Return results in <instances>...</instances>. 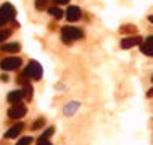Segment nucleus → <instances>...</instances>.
Masks as SVG:
<instances>
[{
	"label": "nucleus",
	"instance_id": "nucleus-8",
	"mask_svg": "<svg viewBox=\"0 0 153 145\" xmlns=\"http://www.w3.org/2000/svg\"><path fill=\"white\" fill-rule=\"evenodd\" d=\"M24 97H26V92H24V90H21V89H16V90H11V92L7 94V102L13 105V103L23 102Z\"/></svg>",
	"mask_w": 153,
	"mask_h": 145
},
{
	"label": "nucleus",
	"instance_id": "nucleus-21",
	"mask_svg": "<svg viewBox=\"0 0 153 145\" xmlns=\"http://www.w3.org/2000/svg\"><path fill=\"white\" fill-rule=\"evenodd\" d=\"M0 81H2V82H8V76H7V74H0Z\"/></svg>",
	"mask_w": 153,
	"mask_h": 145
},
{
	"label": "nucleus",
	"instance_id": "nucleus-23",
	"mask_svg": "<svg viewBox=\"0 0 153 145\" xmlns=\"http://www.w3.org/2000/svg\"><path fill=\"white\" fill-rule=\"evenodd\" d=\"M45 145H53V144H52V142H48V144H45Z\"/></svg>",
	"mask_w": 153,
	"mask_h": 145
},
{
	"label": "nucleus",
	"instance_id": "nucleus-10",
	"mask_svg": "<svg viewBox=\"0 0 153 145\" xmlns=\"http://www.w3.org/2000/svg\"><path fill=\"white\" fill-rule=\"evenodd\" d=\"M23 129H24V123H16L13 126H10V129H7V132L3 134V137L5 139H16L21 134Z\"/></svg>",
	"mask_w": 153,
	"mask_h": 145
},
{
	"label": "nucleus",
	"instance_id": "nucleus-3",
	"mask_svg": "<svg viewBox=\"0 0 153 145\" xmlns=\"http://www.w3.org/2000/svg\"><path fill=\"white\" fill-rule=\"evenodd\" d=\"M15 16H16V10L11 3L7 2L3 5H0V28L8 24L10 21H13Z\"/></svg>",
	"mask_w": 153,
	"mask_h": 145
},
{
	"label": "nucleus",
	"instance_id": "nucleus-16",
	"mask_svg": "<svg viewBox=\"0 0 153 145\" xmlns=\"http://www.w3.org/2000/svg\"><path fill=\"white\" fill-rule=\"evenodd\" d=\"M53 134H55V127H53V126H50L48 129H45V131L42 132V135H40L39 139H45V140H48V139H50Z\"/></svg>",
	"mask_w": 153,
	"mask_h": 145
},
{
	"label": "nucleus",
	"instance_id": "nucleus-6",
	"mask_svg": "<svg viewBox=\"0 0 153 145\" xmlns=\"http://www.w3.org/2000/svg\"><path fill=\"white\" fill-rule=\"evenodd\" d=\"M79 108H81V102L71 100V102L66 103V105H63L61 113H63V116H66V118H71V116H74L77 113V110H79Z\"/></svg>",
	"mask_w": 153,
	"mask_h": 145
},
{
	"label": "nucleus",
	"instance_id": "nucleus-2",
	"mask_svg": "<svg viewBox=\"0 0 153 145\" xmlns=\"http://www.w3.org/2000/svg\"><path fill=\"white\" fill-rule=\"evenodd\" d=\"M23 74H24V76H27L31 81H40V79H42V76H44V69H42V66H40L39 61L31 60L29 63H27V66L24 68Z\"/></svg>",
	"mask_w": 153,
	"mask_h": 145
},
{
	"label": "nucleus",
	"instance_id": "nucleus-20",
	"mask_svg": "<svg viewBox=\"0 0 153 145\" xmlns=\"http://www.w3.org/2000/svg\"><path fill=\"white\" fill-rule=\"evenodd\" d=\"M53 3H55L56 7H61V5H68L69 3V0H52Z\"/></svg>",
	"mask_w": 153,
	"mask_h": 145
},
{
	"label": "nucleus",
	"instance_id": "nucleus-13",
	"mask_svg": "<svg viewBox=\"0 0 153 145\" xmlns=\"http://www.w3.org/2000/svg\"><path fill=\"white\" fill-rule=\"evenodd\" d=\"M119 32L121 34H135L137 32V28L134 24H124V26L119 28Z\"/></svg>",
	"mask_w": 153,
	"mask_h": 145
},
{
	"label": "nucleus",
	"instance_id": "nucleus-1",
	"mask_svg": "<svg viewBox=\"0 0 153 145\" xmlns=\"http://www.w3.org/2000/svg\"><path fill=\"white\" fill-rule=\"evenodd\" d=\"M84 37V31L81 28H74V26H65L61 28V40L63 44L69 45L74 40H81Z\"/></svg>",
	"mask_w": 153,
	"mask_h": 145
},
{
	"label": "nucleus",
	"instance_id": "nucleus-19",
	"mask_svg": "<svg viewBox=\"0 0 153 145\" xmlns=\"http://www.w3.org/2000/svg\"><path fill=\"white\" fill-rule=\"evenodd\" d=\"M143 45H148V47H153V36H148L145 40H142Z\"/></svg>",
	"mask_w": 153,
	"mask_h": 145
},
{
	"label": "nucleus",
	"instance_id": "nucleus-9",
	"mask_svg": "<svg viewBox=\"0 0 153 145\" xmlns=\"http://www.w3.org/2000/svg\"><path fill=\"white\" fill-rule=\"evenodd\" d=\"M142 37L140 36H131V37H126V39L121 40V48L127 50V48H132V47H137V45L142 44Z\"/></svg>",
	"mask_w": 153,
	"mask_h": 145
},
{
	"label": "nucleus",
	"instance_id": "nucleus-14",
	"mask_svg": "<svg viewBox=\"0 0 153 145\" xmlns=\"http://www.w3.org/2000/svg\"><path fill=\"white\" fill-rule=\"evenodd\" d=\"M34 7H36V10H39V11L47 10V8H48V0H36Z\"/></svg>",
	"mask_w": 153,
	"mask_h": 145
},
{
	"label": "nucleus",
	"instance_id": "nucleus-4",
	"mask_svg": "<svg viewBox=\"0 0 153 145\" xmlns=\"http://www.w3.org/2000/svg\"><path fill=\"white\" fill-rule=\"evenodd\" d=\"M21 65H23V60L19 57H7L3 60H0V69L5 73L16 71Z\"/></svg>",
	"mask_w": 153,
	"mask_h": 145
},
{
	"label": "nucleus",
	"instance_id": "nucleus-11",
	"mask_svg": "<svg viewBox=\"0 0 153 145\" xmlns=\"http://www.w3.org/2000/svg\"><path fill=\"white\" fill-rule=\"evenodd\" d=\"M19 50H21V45L18 42H8V44L0 45V52L3 53H18Z\"/></svg>",
	"mask_w": 153,
	"mask_h": 145
},
{
	"label": "nucleus",
	"instance_id": "nucleus-7",
	"mask_svg": "<svg viewBox=\"0 0 153 145\" xmlns=\"http://www.w3.org/2000/svg\"><path fill=\"white\" fill-rule=\"evenodd\" d=\"M65 15H66V19H68L69 23H76V21H79V19L82 18V11H81V8H79V7H76V5L68 7V10L65 11Z\"/></svg>",
	"mask_w": 153,
	"mask_h": 145
},
{
	"label": "nucleus",
	"instance_id": "nucleus-5",
	"mask_svg": "<svg viewBox=\"0 0 153 145\" xmlns=\"http://www.w3.org/2000/svg\"><path fill=\"white\" fill-rule=\"evenodd\" d=\"M27 113V106L24 105V103H13V105L8 108L7 111V115H8V118L10 119H19V118H23L24 115Z\"/></svg>",
	"mask_w": 153,
	"mask_h": 145
},
{
	"label": "nucleus",
	"instance_id": "nucleus-17",
	"mask_svg": "<svg viewBox=\"0 0 153 145\" xmlns=\"http://www.w3.org/2000/svg\"><path fill=\"white\" fill-rule=\"evenodd\" d=\"M11 36V29H0V44H3Z\"/></svg>",
	"mask_w": 153,
	"mask_h": 145
},
{
	"label": "nucleus",
	"instance_id": "nucleus-22",
	"mask_svg": "<svg viewBox=\"0 0 153 145\" xmlns=\"http://www.w3.org/2000/svg\"><path fill=\"white\" fill-rule=\"evenodd\" d=\"M148 21H150V23H153V15H152V16H148Z\"/></svg>",
	"mask_w": 153,
	"mask_h": 145
},
{
	"label": "nucleus",
	"instance_id": "nucleus-15",
	"mask_svg": "<svg viewBox=\"0 0 153 145\" xmlns=\"http://www.w3.org/2000/svg\"><path fill=\"white\" fill-rule=\"evenodd\" d=\"M44 126H45V119H44V118H37L36 121L32 123L31 129H32V131H39V129H42Z\"/></svg>",
	"mask_w": 153,
	"mask_h": 145
},
{
	"label": "nucleus",
	"instance_id": "nucleus-24",
	"mask_svg": "<svg viewBox=\"0 0 153 145\" xmlns=\"http://www.w3.org/2000/svg\"><path fill=\"white\" fill-rule=\"evenodd\" d=\"M152 81H153V77H152Z\"/></svg>",
	"mask_w": 153,
	"mask_h": 145
},
{
	"label": "nucleus",
	"instance_id": "nucleus-18",
	"mask_svg": "<svg viewBox=\"0 0 153 145\" xmlns=\"http://www.w3.org/2000/svg\"><path fill=\"white\" fill-rule=\"evenodd\" d=\"M32 140H34V139H32L31 135H24V137H21L15 145H31V144H32Z\"/></svg>",
	"mask_w": 153,
	"mask_h": 145
},
{
	"label": "nucleus",
	"instance_id": "nucleus-12",
	"mask_svg": "<svg viewBox=\"0 0 153 145\" xmlns=\"http://www.w3.org/2000/svg\"><path fill=\"white\" fill-rule=\"evenodd\" d=\"M47 10H48V15L53 16L55 19H61L65 16V11L61 10L60 7H50V8H47Z\"/></svg>",
	"mask_w": 153,
	"mask_h": 145
}]
</instances>
